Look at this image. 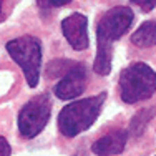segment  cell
<instances>
[{
  "label": "cell",
  "mask_w": 156,
  "mask_h": 156,
  "mask_svg": "<svg viewBox=\"0 0 156 156\" xmlns=\"http://www.w3.org/2000/svg\"><path fill=\"white\" fill-rule=\"evenodd\" d=\"M51 103L47 95H37L23 105L18 113V131L25 138H35L47 126Z\"/></svg>",
  "instance_id": "obj_4"
},
{
  "label": "cell",
  "mask_w": 156,
  "mask_h": 156,
  "mask_svg": "<svg viewBox=\"0 0 156 156\" xmlns=\"http://www.w3.org/2000/svg\"><path fill=\"white\" fill-rule=\"evenodd\" d=\"M128 141V131L126 129H115L108 135L96 140L91 146V151L98 156H115L120 154L125 150Z\"/></svg>",
  "instance_id": "obj_8"
},
{
  "label": "cell",
  "mask_w": 156,
  "mask_h": 156,
  "mask_svg": "<svg viewBox=\"0 0 156 156\" xmlns=\"http://www.w3.org/2000/svg\"><path fill=\"white\" fill-rule=\"evenodd\" d=\"M133 17H135L133 10L123 5L106 10L96 23V40H103V42L110 43L120 40L123 33H126V30L129 28Z\"/></svg>",
  "instance_id": "obj_5"
},
{
  "label": "cell",
  "mask_w": 156,
  "mask_h": 156,
  "mask_svg": "<svg viewBox=\"0 0 156 156\" xmlns=\"http://www.w3.org/2000/svg\"><path fill=\"white\" fill-rule=\"evenodd\" d=\"M62 32L70 47L76 51L87 50L90 45L88 38V18L81 13H72L62 22Z\"/></svg>",
  "instance_id": "obj_6"
},
{
  "label": "cell",
  "mask_w": 156,
  "mask_h": 156,
  "mask_svg": "<svg viewBox=\"0 0 156 156\" xmlns=\"http://www.w3.org/2000/svg\"><path fill=\"white\" fill-rule=\"evenodd\" d=\"M120 96L125 103L133 105L148 100L156 91V72L143 62L131 63L120 75Z\"/></svg>",
  "instance_id": "obj_2"
},
{
  "label": "cell",
  "mask_w": 156,
  "mask_h": 156,
  "mask_svg": "<svg viewBox=\"0 0 156 156\" xmlns=\"http://www.w3.org/2000/svg\"><path fill=\"white\" fill-rule=\"evenodd\" d=\"M111 58H113V43L96 40V55H95V62H93L95 73H98L101 76L110 75Z\"/></svg>",
  "instance_id": "obj_9"
},
{
  "label": "cell",
  "mask_w": 156,
  "mask_h": 156,
  "mask_svg": "<svg viewBox=\"0 0 156 156\" xmlns=\"http://www.w3.org/2000/svg\"><path fill=\"white\" fill-rule=\"evenodd\" d=\"M0 156H10V144L5 138H0Z\"/></svg>",
  "instance_id": "obj_15"
},
{
  "label": "cell",
  "mask_w": 156,
  "mask_h": 156,
  "mask_svg": "<svg viewBox=\"0 0 156 156\" xmlns=\"http://www.w3.org/2000/svg\"><path fill=\"white\" fill-rule=\"evenodd\" d=\"M75 63L76 62H72V60H53L50 65H48V68H47V76L53 78V76L66 75V73L73 68Z\"/></svg>",
  "instance_id": "obj_12"
},
{
  "label": "cell",
  "mask_w": 156,
  "mask_h": 156,
  "mask_svg": "<svg viewBox=\"0 0 156 156\" xmlns=\"http://www.w3.org/2000/svg\"><path fill=\"white\" fill-rule=\"evenodd\" d=\"M129 2L138 5L143 12H151L156 7V0H129Z\"/></svg>",
  "instance_id": "obj_14"
},
{
  "label": "cell",
  "mask_w": 156,
  "mask_h": 156,
  "mask_svg": "<svg viewBox=\"0 0 156 156\" xmlns=\"http://www.w3.org/2000/svg\"><path fill=\"white\" fill-rule=\"evenodd\" d=\"M154 108H146V110H141L138 115H136L135 118L131 120V123H129V133H131L133 136H138L141 133L144 131V128H146L148 121L153 118L154 115Z\"/></svg>",
  "instance_id": "obj_11"
},
{
  "label": "cell",
  "mask_w": 156,
  "mask_h": 156,
  "mask_svg": "<svg viewBox=\"0 0 156 156\" xmlns=\"http://www.w3.org/2000/svg\"><path fill=\"white\" fill-rule=\"evenodd\" d=\"M85 87H87V70H85V65L75 63L73 68L66 75H63L62 80L55 85L53 91L57 95V98L60 100H72L83 93Z\"/></svg>",
  "instance_id": "obj_7"
},
{
  "label": "cell",
  "mask_w": 156,
  "mask_h": 156,
  "mask_svg": "<svg viewBox=\"0 0 156 156\" xmlns=\"http://www.w3.org/2000/svg\"><path fill=\"white\" fill-rule=\"evenodd\" d=\"M7 53L22 68L30 88H35L40 80L42 70V43L32 35H23L7 42Z\"/></svg>",
  "instance_id": "obj_3"
},
{
  "label": "cell",
  "mask_w": 156,
  "mask_h": 156,
  "mask_svg": "<svg viewBox=\"0 0 156 156\" xmlns=\"http://www.w3.org/2000/svg\"><path fill=\"white\" fill-rule=\"evenodd\" d=\"M40 9H51V7H63L72 0H35Z\"/></svg>",
  "instance_id": "obj_13"
},
{
  "label": "cell",
  "mask_w": 156,
  "mask_h": 156,
  "mask_svg": "<svg viewBox=\"0 0 156 156\" xmlns=\"http://www.w3.org/2000/svg\"><path fill=\"white\" fill-rule=\"evenodd\" d=\"M75 156H85V154H75Z\"/></svg>",
  "instance_id": "obj_16"
},
{
  "label": "cell",
  "mask_w": 156,
  "mask_h": 156,
  "mask_svg": "<svg viewBox=\"0 0 156 156\" xmlns=\"http://www.w3.org/2000/svg\"><path fill=\"white\" fill-rule=\"evenodd\" d=\"M105 98L106 93H98L95 96H90V98L78 100V101L66 105L58 115L60 133L63 136L72 138V136L87 131L96 121Z\"/></svg>",
  "instance_id": "obj_1"
},
{
  "label": "cell",
  "mask_w": 156,
  "mask_h": 156,
  "mask_svg": "<svg viewBox=\"0 0 156 156\" xmlns=\"http://www.w3.org/2000/svg\"><path fill=\"white\" fill-rule=\"evenodd\" d=\"M131 43L138 48H150L156 45V22L150 20L141 23L131 35Z\"/></svg>",
  "instance_id": "obj_10"
}]
</instances>
